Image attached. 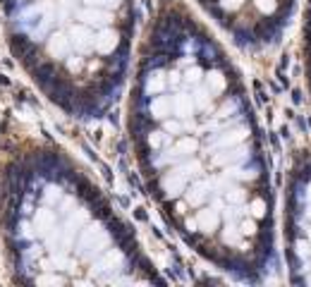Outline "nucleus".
I'll list each match as a JSON object with an SVG mask.
<instances>
[{
  "instance_id": "6",
  "label": "nucleus",
  "mask_w": 311,
  "mask_h": 287,
  "mask_svg": "<svg viewBox=\"0 0 311 287\" xmlns=\"http://www.w3.org/2000/svg\"><path fill=\"white\" fill-rule=\"evenodd\" d=\"M304 72L311 94V0H307V12H304Z\"/></svg>"
},
{
  "instance_id": "5",
  "label": "nucleus",
  "mask_w": 311,
  "mask_h": 287,
  "mask_svg": "<svg viewBox=\"0 0 311 287\" xmlns=\"http://www.w3.org/2000/svg\"><path fill=\"white\" fill-rule=\"evenodd\" d=\"M283 247L290 283L311 285V148L299 151L287 170Z\"/></svg>"
},
{
  "instance_id": "1",
  "label": "nucleus",
  "mask_w": 311,
  "mask_h": 287,
  "mask_svg": "<svg viewBox=\"0 0 311 287\" xmlns=\"http://www.w3.org/2000/svg\"><path fill=\"white\" fill-rule=\"evenodd\" d=\"M134 160L158 213L220 273L275 266V199L261 127L235 62L187 7L149 19L130 89Z\"/></svg>"
},
{
  "instance_id": "2",
  "label": "nucleus",
  "mask_w": 311,
  "mask_h": 287,
  "mask_svg": "<svg viewBox=\"0 0 311 287\" xmlns=\"http://www.w3.org/2000/svg\"><path fill=\"white\" fill-rule=\"evenodd\" d=\"M0 239L24 285L163 280L110 199L53 144H22L0 163Z\"/></svg>"
},
{
  "instance_id": "4",
  "label": "nucleus",
  "mask_w": 311,
  "mask_h": 287,
  "mask_svg": "<svg viewBox=\"0 0 311 287\" xmlns=\"http://www.w3.org/2000/svg\"><path fill=\"white\" fill-rule=\"evenodd\" d=\"M239 48L261 50L280 41L297 0H196Z\"/></svg>"
},
{
  "instance_id": "3",
  "label": "nucleus",
  "mask_w": 311,
  "mask_h": 287,
  "mask_svg": "<svg viewBox=\"0 0 311 287\" xmlns=\"http://www.w3.org/2000/svg\"><path fill=\"white\" fill-rule=\"evenodd\" d=\"M14 60L65 115L98 120L120 101L134 50V0H0Z\"/></svg>"
}]
</instances>
